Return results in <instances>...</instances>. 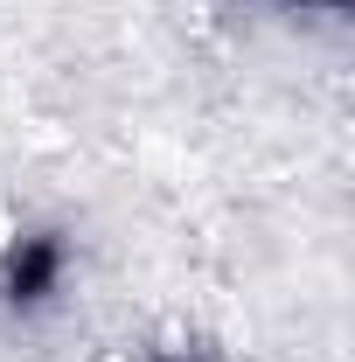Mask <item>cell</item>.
<instances>
[{
    "mask_svg": "<svg viewBox=\"0 0 355 362\" xmlns=\"http://www.w3.org/2000/svg\"><path fill=\"white\" fill-rule=\"evenodd\" d=\"M70 286V237L63 230H7L0 244V300L14 314H42Z\"/></svg>",
    "mask_w": 355,
    "mask_h": 362,
    "instance_id": "obj_1",
    "label": "cell"
}]
</instances>
